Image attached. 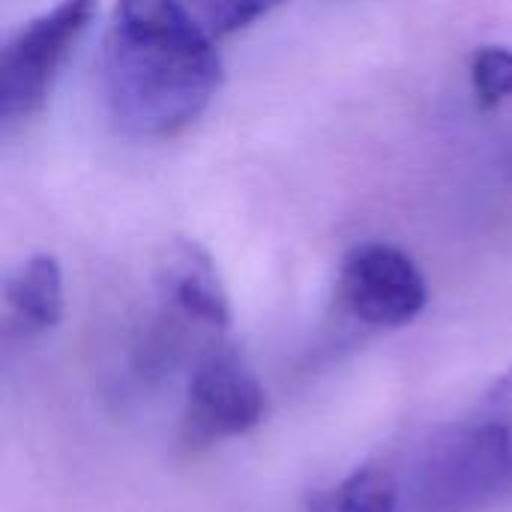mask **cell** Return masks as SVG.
<instances>
[{
  "mask_svg": "<svg viewBox=\"0 0 512 512\" xmlns=\"http://www.w3.org/2000/svg\"><path fill=\"white\" fill-rule=\"evenodd\" d=\"M216 39L183 0H117L102 48V87L114 123L135 138H171L216 99Z\"/></svg>",
  "mask_w": 512,
  "mask_h": 512,
  "instance_id": "1",
  "label": "cell"
},
{
  "mask_svg": "<svg viewBox=\"0 0 512 512\" xmlns=\"http://www.w3.org/2000/svg\"><path fill=\"white\" fill-rule=\"evenodd\" d=\"M99 0H57L21 24L0 54V123L30 120L48 99L69 54L93 24Z\"/></svg>",
  "mask_w": 512,
  "mask_h": 512,
  "instance_id": "2",
  "label": "cell"
},
{
  "mask_svg": "<svg viewBox=\"0 0 512 512\" xmlns=\"http://www.w3.org/2000/svg\"><path fill=\"white\" fill-rule=\"evenodd\" d=\"M267 414V393L243 354L225 342L207 348L189 372L180 441L201 450L252 432Z\"/></svg>",
  "mask_w": 512,
  "mask_h": 512,
  "instance_id": "3",
  "label": "cell"
},
{
  "mask_svg": "<svg viewBox=\"0 0 512 512\" xmlns=\"http://www.w3.org/2000/svg\"><path fill=\"white\" fill-rule=\"evenodd\" d=\"M339 303L366 327L396 330L420 318L429 303V285L405 249L369 240L342 258Z\"/></svg>",
  "mask_w": 512,
  "mask_h": 512,
  "instance_id": "4",
  "label": "cell"
},
{
  "mask_svg": "<svg viewBox=\"0 0 512 512\" xmlns=\"http://www.w3.org/2000/svg\"><path fill=\"white\" fill-rule=\"evenodd\" d=\"M159 303L183 312L213 333L228 330L231 303L213 258L195 243H174L156 273Z\"/></svg>",
  "mask_w": 512,
  "mask_h": 512,
  "instance_id": "5",
  "label": "cell"
},
{
  "mask_svg": "<svg viewBox=\"0 0 512 512\" xmlns=\"http://www.w3.org/2000/svg\"><path fill=\"white\" fill-rule=\"evenodd\" d=\"M66 312L63 270L54 255H33L21 261L3 282V318L6 330L30 339L51 333Z\"/></svg>",
  "mask_w": 512,
  "mask_h": 512,
  "instance_id": "6",
  "label": "cell"
},
{
  "mask_svg": "<svg viewBox=\"0 0 512 512\" xmlns=\"http://www.w3.org/2000/svg\"><path fill=\"white\" fill-rule=\"evenodd\" d=\"M465 447L498 495L512 489V366L483 393L477 408L456 420Z\"/></svg>",
  "mask_w": 512,
  "mask_h": 512,
  "instance_id": "7",
  "label": "cell"
},
{
  "mask_svg": "<svg viewBox=\"0 0 512 512\" xmlns=\"http://www.w3.org/2000/svg\"><path fill=\"white\" fill-rule=\"evenodd\" d=\"M312 512H405L402 489L387 468L363 465L324 492Z\"/></svg>",
  "mask_w": 512,
  "mask_h": 512,
  "instance_id": "8",
  "label": "cell"
},
{
  "mask_svg": "<svg viewBox=\"0 0 512 512\" xmlns=\"http://www.w3.org/2000/svg\"><path fill=\"white\" fill-rule=\"evenodd\" d=\"M285 0H183L192 18L213 36L222 39L276 9Z\"/></svg>",
  "mask_w": 512,
  "mask_h": 512,
  "instance_id": "9",
  "label": "cell"
},
{
  "mask_svg": "<svg viewBox=\"0 0 512 512\" xmlns=\"http://www.w3.org/2000/svg\"><path fill=\"white\" fill-rule=\"evenodd\" d=\"M471 84L480 105L492 108L512 96V48L483 45L471 57Z\"/></svg>",
  "mask_w": 512,
  "mask_h": 512,
  "instance_id": "10",
  "label": "cell"
}]
</instances>
